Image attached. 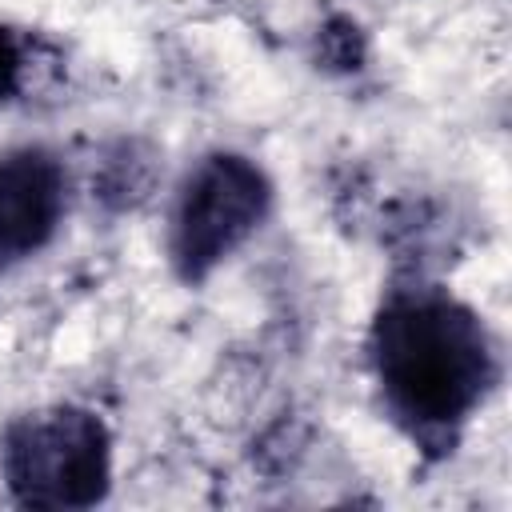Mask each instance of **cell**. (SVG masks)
<instances>
[{"label": "cell", "mask_w": 512, "mask_h": 512, "mask_svg": "<svg viewBox=\"0 0 512 512\" xmlns=\"http://www.w3.org/2000/svg\"><path fill=\"white\" fill-rule=\"evenodd\" d=\"M4 476L32 508L96 504L108 488V432L80 408L24 416L4 436Z\"/></svg>", "instance_id": "cell-2"}, {"label": "cell", "mask_w": 512, "mask_h": 512, "mask_svg": "<svg viewBox=\"0 0 512 512\" xmlns=\"http://www.w3.org/2000/svg\"><path fill=\"white\" fill-rule=\"evenodd\" d=\"M372 364L388 408L412 432L456 428L496 380L480 320L444 292H396L372 328Z\"/></svg>", "instance_id": "cell-1"}, {"label": "cell", "mask_w": 512, "mask_h": 512, "mask_svg": "<svg viewBox=\"0 0 512 512\" xmlns=\"http://www.w3.org/2000/svg\"><path fill=\"white\" fill-rule=\"evenodd\" d=\"M64 212V172L44 148H16L0 160V268L40 252Z\"/></svg>", "instance_id": "cell-4"}, {"label": "cell", "mask_w": 512, "mask_h": 512, "mask_svg": "<svg viewBox=\"0 0 512 512\" xmlns=\"http://www.w3.org/2000/svg\"><path fill=\"white\" fill-rule=\"evenodd\" d=\"M20 72H24V52H20V40H16L8 28H0V104H4V100L16 92Z\"/></svg>", "instance_id": "cell-5"}, {"label": "cell", "mask_w": 512, "mask_h": 512, "mask_svg": "<svg viewBox=\"0 0 512 512\" xmlns=\"http://www.w3.org/2000/svg\"><path fill=\"white\" fill-rule=\"evenodd\" d=\"M272 188L256 164L232 152L204 156L176 200L172 212V260L184 280L208 276L224 256H232L264 220Z\"/></svg>", "instance_id": "cell-3"}]
</instances>
